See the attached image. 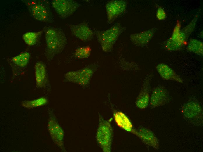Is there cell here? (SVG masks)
Masks as SVG:
<instances>
[{
    "label": "cell",
    "mask_w": 203,
    "mask_h": 152,
    "mask_svg": "<svg viewBox=\"0 0 203 152\" xmlns=\"http://www.w3.org/2000/svg\"><path fill=\"white\" fill-rule=\"evenodd\" d=\"M201 102L195 96L189 97L182 104L180 111L186 121L193 127L203 126V110Z\"/></svg>",
    "instance_id": "6da1fadb"
},
{
    "label": "cell",
    "mask_w": 203,
    "mask_h": 152,
    "mask_svg": "<svg viewBox=\"0 0 203 152\" xmlns=\"http://www.w3.org/2000/svg\"><path fill=\"white\" fill-rule=\"evenodd\" d=\"M46 55L52 58L62 51L67 43L64 33L60 29L53 27L48 28L45 32Z\"/></svg>",
    "instance_id": "7a4b0ae2"
},
{
    "label": "cell",
    "mask_w": 203,
    "mask_h": 152,
    "mask_svg": "<svg viewBox=\"0 0 203 152\" xmlns=\"http://www.w3.org/2000/svg\"><path fill=\"white\" fill-rule=\"evenodd\" d=\"M126 29L120 23L118 22L106 30H97L94 32L103 51L107 52L112 51L118 39Z\"/></svg>",
    "instance_id": "3957f363"
},
{
    "label": "cell",
    "mask_w": 203,
    "mask_h": 152,
    "mask_svg": "<svg viewBox=\"0 0 203 152\" xmlns=\"http://www.w3.org/2000/svg\"><path fill=\"white\" fill-rule=\"evenodd\" d=\"M32 16L36 20L52 23V15L48 3L45 1L26 0L24 1Z\"/></svg>",
    "instance_id": "277c9868"
},
{
    "label": "cell",
    "mask_w": 203,
    "mask_h": 152,
    "mask_svg": "<svg viewBox=\"0 0 203 152\" xmlns=\"http://www.w3.org/2000/svg\"><path fill=\"white\" fill-rule=\"evenodd\" d=\"M96 139L103 151H111L112 139V128L109 122L101 116L99 117Z\"/></svg>",
    "instance_id": "5b68a950"
},
{
    "label": "cell",
    "mask_w": 203,
    "mask_h": 152,
    "mask_svg": "<svg viewBox=\"0 0 203 152\" xmlns=\"http://www.w3.org/2000/svg\"><path fill=\"white\" fill-rule=\"evenodd\" d=\"M95 66L86 67L79 70L69 71L64 75L67 81L81 86H85L90 82L96 69Z\"/></svg>",
    "instance_id": "8992f818"
},
{
    "label": "cell",
    "mask_w": 203,
    "mask_h": 152,
    "mask_svg": "<svg viewBox=\"0 0 203 152\" xmlns=\"http://www.w3.org/2000/svg\"><path fill=\"white\" fill-rule=\"evenodd\" d=\"M51 4L57 14L63 19L72 15L81 6L78 3L71 0H54Z\"/></svg>",
    "instance_id": "52a82bcc"
},
{
    "label": "cell",
    "mask_w": 203,
    "mask_h": 152,
    "mask_svg": "<svg viewBox=\"0 0 203 152\" xmlns=\"http://www.w3.org/2000/svg\"><path fill=\"white\" fill-rule=\"evenodd\" d=\"M187 38L185 34L180 30V24L178 23L174 27L171 37L165 43V49L169 51L180 50L184 46Z\"/></svg>",
    "instance_id": "ba28073f"
},
{
    "label": "cell",
    "mask_w": 203,
    "mask_h": 152,
    "mask_svg": "<svg viewBox=\"0 0 203 152\" xmlns=\"http://www.w3.org/2000/svg\"><path fill=\"white\" fill-rule=\"evenodd\" d=\"M170 99L167 90L161 85H158L152 90L149 101L150 107L154 108L165 105L170 101Z\"/></svg>",
    "instance_id": "9c48e42d"
},
{
    "label": "cell",
    "mask_w": 203,
    "mask_h": 152,
    "mask_svg": "<svg viewBox=\"0 0 203 152\" xmlns=\"http://www.w3.org/2000/svg\"><path fill=\"white\" fill-rule=\"evenodd\" d=\"M152 73H148L144 80L141 90L136 98V104L141 109L146 108L149 103L151 90L150 83Z\"/></svg>",
    "instance_id": "30bf717a"
},
{
    "label": "cell",
    "mask_w": 203,
    "mask_h": 152,
    "mask_svg": "<svg viewBox=\"0 0 203 152\" xmlns=\"http://www.w3.org/2000/svg\"><path fill=\"white\" fill-rule=\"evenodd\" d=\"M127 3L125 0H112L108 1L106 5L107 22L112 23L119 16L125 11Z\"/></svg>",
    "instance_id": "8fae6325"
},
{
    "label": "cell",
    "mask_w": 203,
    "mask_h": 152,
    "mask_svg": "<svg viewBox=\"0 0 203 152\" xmlns=\"http://www.w3.org/2000/svg\"><path fill=\"white\" fill-rule=\"evenodd\" d=\"M130 132L140 138L145 144L155 149L159 148V141L154 133L150 129L141 127L137 129H133Z\"/></svg>",
    "instance_id": "7c38bea8"
},
{
    "label": "cell",
    "mask_w": 203,
    "mask_h": 152,
    "mask_svg": "<svg viewBox=\"0 0 203 152\" xmlns=\"http://www.w3.org/2000/svg\"><path fill=\"white\" fill-rule=\"evenodd\" d=\"M69 27L73 35L83 41L91 40L94 35V32L85 22L70 25Z\"/></svg>",
    "instance_id": "4fadbf2b"
},
{
    "label": "cell",
    "mask_w": 203,
    "mask_h": 152,
    "mask_svg": "<svg viewBox=\"0 0 203 152\" xmlns=\"http://www.w3.org/2000/svg\"><path fill=\"white\" fill-rule=\"evenodd\" d=\"M157 29L153 27L145 31L130 35V40L133 44L139 47L146 46L154 35Z\"/></svg>",
    "instance_id": "5bb4252c"
},
{
    "label": "cell",
    "mask_w": 203,
    "mask_h": 152,
    "mask_svg": "<svg viewBox=\"0 0 203 152\" xmlns=\"http://www.w3.org/2000/svg\"><path fill=\"white\" fill-rule=\"evenodd\" d=\"M156 69L160 75L164 80L174 81L180 83L183 82L182 77L165 64L161 63L158 64Z\"/></svg>",
    "instance_id": "9a60e30c"
},
{
    "label": "cell",
    "mask_w": 203,
    "mask_h": 152,
    "mask_svg": "<svg viewBox=\"0 0 203 152\" xmlns=\"http://www.w3.org/2000/svg\"><path fill=\"white\" fill-rule=\"evenodd\" d=\"M49 131L55 143L60 146H62L63 132L59 125L53 119H50L48 125Z\"/></svg>",
    "instance_id": "2e32d148"
},
{
    "label": "cell",
    "mask_w": 203,
    "mask_h": 152,
    "mask_svg": "<svg viewBox=\"0 0 203 152\" xmlns=\"http://www.w3.org/2000/svg\"><path fill=\"white\" fill-rule=\"evenodd\" d=\"M113 116L115 122L120 128L130 132L133 129L132 124L130 120L122 112L114 110Z\"/></svg>",
    "instance_id": "e0dca14e"
},
{
    "label": "cell",
    "mask_w": 203,
    "mask_h": 152,
    "mask_svg": "<svg viewBox=\"0 0 203 152\" xmlns=\"http://www.w3.org/2000/svg\"><path fill=\"white\" fill-rule=\"evenodd\" d=\"M34 68L36 85L39 87H43L46 84L47 81L45 66L42 62L38 61L36 63Z\"/></svg>",
    "instance_id": "ac0fdd59"
},
{
    "label": "cell",
    "mask_w": 203,
    "mask_h": 152,
    "mask_svg": "<svg viewBox=\"0 0 203 152\" xmlns=\"http://www.w3.org/2000/svg\"><path fill=\"white\" fill-rule=\"evenodd\" d=\"M187 51L199 55L203 56V42L198 40L191 39L189 41L186 47Z\"/></svg>",
    "instance_id": "d6986e66"
},
{
    "label": "cell",
    "mask_w": 203,
    "mask_h": 152,
    "mask_svg": "<svg viewBox=\"0 0 203 152\" xmlns=\"http://www.w3.org/2000/svg\"><path fill=\"white\" fill-rule=\"evenodd\" d=\"M30 58V55L28 52H24L13 57L12 60L17 66L22 68L27 65Z\"/></svg>",
    "instance_id": "ffe728a7"
},
{
    "label": "cell",
    "mask_w": 203,
    "mask_h": 152,
    "mask_svg": "<svg viewBox=\"0 0 203 152\" xmlns=\"http://www.w3.org/2000/svg\"><path fill=\"white\" fill-rule=\"evenodd\" d=\"M41 31L35 32H29L24 34L22 39L24 42L29 46H33L36 43L38 37L41 33Z\"/></svg>",
    "instance_id": "44dd1931"
},
{
    "label": "cell",
    "mask_w": 203,
    "mask_h": 152,
    "mask_svg": "<svg viewBox=\"0 0 203 152\" xmlns=\"http://www.w3.org/2000/svg\"><path fill=\"white\" fill-rule=\"evenodd\" d=\"M47 101L46 98L41 97L34 100L24 101L22 102V105L25 108H31L44 105Z\"/></svg>",
    "instance_id": "7402d4cb"
},
{
    "label": "cell",
    "mask_w": 203,
    "mask_h": 152,
    "mask_svg": "<svg viewBox=\"0 0 203 152\" xmlns=\"http://www.w3.org/2000/svg\"><path fill=\"white\" fill-rule=\"evenodd\" d=\"M91 52V49L89 46L80 47L75 50L74 55L78 59L86 58L90 56Z\"/></svg>",
    "instance_id": "603a6c76"
},
{
    "label": "cell",
    "mask_w": 203,
    "mask_h": 152,
    "mask_svg": "<svg viewBox=\"0 0 203 152\" xmlns=\"http://www.w3.org/2000/svg\"><path fill=\"white\" fill-rule=\"evenodd\" d=\"M200 13V12H198L190 23L188 25L181 30L187 37L194 30L196 21L198 19Z\"/></svg>",
    "instance_id": "cb8c5ba5"
},
{
    "label": "cell",
    "mask_w": 203,
    "mask_h": 152,
    "mask_svg": "<svg viewBox=\"0 0 203 152\" xmlns=\"http://www.w3.org/2000/svg\"><path fill=\"white\" fill-rule=\"evenodd\" d=\"M165 12L163 9L161 7H159L157 11L156 17L159 20H163L166 18Z\"/></svg>",
    "instance_id": "d4e9b609"
}]
</instances>
